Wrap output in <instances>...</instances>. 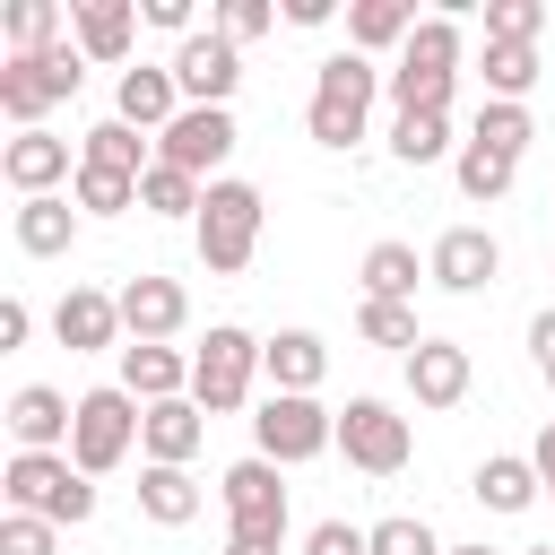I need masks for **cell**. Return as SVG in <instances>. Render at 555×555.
<instances>
[{
    "label": "cell",
    "mask_w": 555,
    "mask_h": 555,
    "mask_svg": "<svg viewBox=\"0 0 555 555\" xmlns=\"http://www.w3.org/2000/svg\"><path fill=\"white\" fill-rule=\"evenodd\" d=\"M26 330H35V312L9 295V304H0V347H26Z\"/></svg>",
    "instance_id": "f6af8a7d"
},
{
    "label": "cell",
    "mask_w": 555,
    "mask_h": 555,
    "mask_svg": "<svg viewBox=\"0 0 555 555\" xmlns=\"http://www.w3.org/2000/svg\"><path fill=\"white\" fill-rule=\"evenodd\" d=\"M191 243H199V269H217V278L251 269V251H260V191L234 182V173H217L208 199H199V217H191Z\"/></svg>",
    "instance_id": "3957f363"
},
{
    "label": "cell",
    "mask_w": 555,
    "mask_h": 555,
    "mask_svg": "<svg viewBox=\"0 0 555 555\" xmlns=\"http://www.w3.org/2000/svg\"><path fill=\"white\" fill-rule=\"evenodd\" d=\"M69 199H78L87 217H121V208H139V182H130V173H104V165H78Z\"/></svg>",
    "instance_id": "d590c367"
},
{
    "label": "cell",
    "mask_w": 555,
    "mask_h": 555,
    "mask_svg": "<svg viewBox=\"0 0 555 555\" xmlns=\"http://www.w3.org/2000/svg\"><path fill=\"white\" fill-rule=\"evenodd\" d=\"M373 555H442V538L399 512V520H373Z\"/></svg>",
    "instance_id": "60d3db41"
},
{
    "label": "cell",
    "mask_w": 555,
    "mask_h": 555,
    "mask_svg": "<svg viewBox=\"0 0 555 555\" xmlns=\"http://www.w3.org/2000/svg\"><path fill=\"white\" fill-rule=\"evenodd\" d=\"M356 278H364V295H373V304H408L425 269H416V243H373Z\"/></svg>",
    "instance_id": "f1b7e54d"
},
{
    "label": "cell",
    "mask_w": 555,
    "mask_h": 555,
    "mask_svg": "<svg viewBox=\"0 0 555 555\" xmlns=\"http://www.w3.org/2000/svg\"><path fill=\"white\" fill-rule=\"evenodd\" d=\"M78 243V208L52 191V199H17V251L26 260H61Z\"/></svg>",
    "instance_id": "603a6c76"
},
{
    "label": "cell",
    "mask_w": 555,
    "mask_h": 555,
    "mask_svg": "<svg viewBox=\"0 0 555 555\" xmlns=\"http://www.w3.org/2000/svg\"><path fill=\"white\" fill-rule=\"evenodd\" d=\"M373 95H382V69L364 52H330L321 78H312V113H304L312 147H356L364 121H373Z\"/></svg>",
    "instance_id": "7a4b0ae2"
},
{
    "label": "cell",
    "mask_w": 555,
    "mask_h": 555,
    "mask_svg": "<svg viewBox=\"0 0 555 555\" xmlns=\"http://www.w3.org/2000/svg\"><path fill=\"white\" fill-rule=\"evenodd\" d=\"M251 373H260V338L234 330V321H217V330L199 338V356H191V399H199L208 416H234V408L251 399Z\"/></svg>",
    "instance_id": "52a82bcc"
},
{
    "label": "cell",
    "mask_w": 555,
    "mask_h": 555,
    "mask_svg": "<svg viewBox=\"0 0 555 555\" xmlns=\"http://www.w3.org/2000/svg\"><path fill=\"white\" fill-rule=\"evenodd\" d=\"M356 330H364L373 347H408V356L425 347V338H416V304H373V295H364V304H356Z\"/></svg>",
    "instance_id": "74e56055"
},
{
    "label": "cell",
    "mask_w": 555,
    "mask_h": 555,
    "mask_svg": "<svg viewBox=\"0 0 555 555\" xmlns=\"http://www.w3.org/2000/svg\"><path fill=\"white\" fill-rule=\"evenodd\" d=\"M477 78H486V104H520L538 87V43H486Z\"/></svg>",
    "instance_id": "4316f807"
},
{
    "label": "cell",
    "mask_w": 555,
    "mask_h": 555,
    "mask_svg": "<svg viewBox=\"0 0 555 555\" xmlns=\"http://www.w3.org/2000/svg\"><path fill=\"white\" fill-rule=\"evenodd\" d=\"M199 442H208V408H199V399H165V408H147V425H139V451H147L156 468H191Z\"/></svg>",
    "instance_id": "ac0fdd59"
},
{
    "label": "cell",
    "mask_w": 555,
    "mask_h": 555,
    "mask_svg": "<svg viewBox=\"0 0 555 555\" xmlns=\"http://www.w3.org/2000/svg\"><path fill=\"white\" fill-rule=\"evenodd\" d=\"M520 555H555V546H520Z\"/></svg>",
    "instance_id": "f5cc1de1"
},
{
    "label": "cell",
    "mask_w": 555,
    "mask_h": 555,
    "mask_svg": "<svg viewBox=\"0 0 555 555\" xmlns=\"http://www.w3.org/2000/svg\"><path fill=\"white\" fill-rule=\"evenodd\" d=\"M494 269H503V243H494L486 225H451V234H434V251H425V278H434L442 295H477V286H494Z\"/></svg>",
    "instance_id": "8fae6325"
},
{
    "label": "cell",
    "mask_w": 555,
    "mask_h": 555,
    "mask_svg": "<svg viewBox=\"0 0 555 555\" xmlns=\"http://www.w3.org/2000/svg\"><path fill=\"white\" fill-rule=\"evenodd\" d=\"M69 425H78V399H61L52 382H26L9 399V442L17 451H69Z\"/></svg>",
    "instance_id": "e0dca14e"
},
{
    "label": "cell",
    "mask_w": 555,
    "mask_h": 555,
    "mask_svg": "<svg viewBox=\"0 0 555 555\" xmlns=\"http://www.w3.org/2000/svg\"><path fill=\"white\" fill-rule=\"evenodd\" d=\"M121 390H130L139 408L191 399V356H173V347H121Z\"/></svg>",
    "instance_id": "7402d4cb"
},
{
    "label": "cell",
    "mask_w": 555,
    "mask_h": 555,
    "mask_svg": "<svg viewBox=\"0 0 555 555\" xmlns=\"http://www.w3.org/2000/svg\"><path fill=\"white\" fill-rule=\"evenodd\" d=\"M408 35H416L408 0H356L347 9V52H382V43H408Z\"/></svg>",
    "instance_id": "484cf974"
},
{
    "label": "cell",
    "mask_w": 555,
    "mask_h": 555,
    "mask_svg": "<svg viewBox=\"0 0 555 555\" xmlns=\"http://www.w3.org/2000/svg\"><path fill=\"white\" fill-rule=\"evenodd\" d=\"M286 26H330V0H286Z\"/></svg>",
    "instance_id": "7dc6e473"
},
{
    "label": "cell",
    "mask_w": 555,
    "mask_h": 555,
    "mask_svg": "<svg viewBox=\"0 0 555 555\" xmlns=\"http://www.w3.org/2000/svg\"><path fill=\"white\" fill-rule=\"evenodd\" d=\"M442 555H494V546H442Z\"/></svg>",
    "instance_id": "f907efd6"
},
{
    "label": "cell",
    "mask_w": 555,
    "mask_h": 555,
    "mask_svg": "<svg viewBox=\"0 0 555 555\" xmlns=\"http://www.w3.org/2000/svg\"><path fill=\"white\" fill-rule=\"evenodd\" d=\"M0 173H9V191H17V199H52L61 182H78L69 139H52V130H17V139L0 147Z\"/></svg>",
    "instance_id": "5bb4252c"
},
{
    "label": "cell",
    "mask_w": 555,
    "mask_h": 555,
    "mask_svg": "<svg viewBox=\"0 0 555 555\" xmlns=\"http://www.w3.org/2000/svg\"><path fill=\"white\" fill-rule=\"evenodd\" d=\"M529 460H538V486H546V494H555V425H546V434H538V451H529Z\"/></svg>",
    "instance_id": "c3c4849f"
},
{
    "label": "cell",
    "mask_w": 555,
    "mask_h": 555,
    "mask_svg": "<svg viewBox=\"0 0 555 555\" xmlns=\"http://www.w3.org/2000/svg\"><path fill=\"white\" fill-rule=\"evenodd\" d=\"M538 373H546V390H555V364H538Z\"/></svg>",
    "instance_id": "816d5d0a"
},
{
    "label": "cell",
    "mask_w": 555,
    "mask_h": 555,
    "mask_svg": "<svg viewBox=\"0 0 555 555\" xmlns=\"http://www.w3.org/2000/svg\"><path fill=\"white\" fill-rule=\"evenodd\" d=\"M139 425H147V408H139L121 382L87 390V399H78V425H69V460H78V477H113V468L130 460Z\"/></svg>",
    "instance_id": "5b68a950"
},
{
    "label": "cell",
    "mask_w": 555,
    "mask_h": 555,
    "mask_svg": "<svg viewBox=\"0 0 555 555\" xmlns=\"http://www.w3.org/2000/svg\"><path fill=\"white\" fill-rule=\"evenodd\" d=\"M304 555H373V529H356V520H321V529L304 538Z\"/></svg>",
    "instance_id": "7bdbcfd3"
},
{
    "label": "cell",
    "mask_w": 555,
    "mask_h": 555,
    "mask_svg": "<svg viewBox=\"0 0 555 555\" xmlns=\"http://www.w3.org/2000/svg\"><path fill=\"white\" fill-rule=\"evenodd\" d=\"M113 121H130V130H173L182 121V87H173V69H156V61H139V69H121V87H113Z\"/></svg>",
    "instance_id": "2e32d148"
},
{
    "label": "cell",
    "mask_w": 555,
    "mask_h": 555,
    "mask_svg": "<svg viewBox=\"0 0 555 555\" xmlns=\"http://www.w3.org/2000/svg\"><path fill=\"white\" fill-rule=\"evenodd\" d=\"M390 156H399V165L451 156V113H399V121H390Z\"/></svg>",
    "instance_id": "4dcf8cb0"
},
{
    "label": "cell",
    "mask_w": 555,
    "mask_h": 555,
    "mask_svg": "<svg viewBox=\"0 0 555 555\" xmlns=\"http://www.w3.org/2000/svg\"><path fill=\"white\" fill-rule=\"evenodd\" d=\"M139 17H147V26H165V35H182V43L199 35V26H191V0H147Z\"/></svg>",
    "instance_id": "ee69618b"
},
{
    "label": "cell",
    "mask_w": 555,
    "mask_h": 555,
    "mask_svg": "<svg viewBox=\"0 0 555 555\" xmlns=\"http://www.w3.org/2000/svg\"><path fill=\"white\" fill-rule=\"evenodd\" d=\"M338 451H347V468H364V477H399L408 451H416V434H408V416H399L390 399H347V408H338Z\"/></svg>",
    "instance_id": "ba28073f"
},
{
    "label": "cell",
    "mask_w": 555,
    "mask_h": 555,
    "mask_svg": "<svg viewBox=\"0 0 555 555\" xmlns=\"http://www.w3.org/2000/svg\"><path fill=\"white\" fill-rule=\"evenodd\" d=\"M199 199H208V182H191L182 165H147L139 173V208L147 217H199Z\"/></svg>",
    "instance_id": "f546056e"
},
{
    "label": "cell",
    "mask_w": 555,
    "mask_h": 555,
    "mask_svg": "<svg viewBox=\"0 0 555 555\" xmlns=\"http://www.w3.org/2000/svg\"><path fill=\"white\" fill-rule=\"evenodd\" d=\"M399 61H408V69H451V78H460V17H416V35H408Z\"/></svg>",
    "instance_id": "836d02e7"
},
{
    "label": "cell",
    "mask_w": 555,
    "mask_h": 555,
    "mask_svg": "<svg viewBox=\"0 0 555 555\" xmlns=\"http://www.w3.org/2000/svg\"><path fill=\"white\" fill-rule=\"evenodd\" d=\"M0 486H9V512H35V520H52V529L95 520V477H78L69 451H17V460L0 468Z\"/></svg>",
    "instance_id": "6da1fadb"
},
{
    "label": "cell",
    "mask_w": 555,
    "mask_h": 555,
    "mask_svg": "<svg viewBox=\"0 0 555 555\" xmlns=\"http://www.w3.org/2000/svg\"><path fill=\"white\" fill-rule=\"evenodd\" d=\"M139 512L156 520V529H182V520H199V477L191 468H139Z\"/></svg>",
    "instance_id": "d4e9b609"
},
{
    "label": "cell",
    "mask_w": 555,
    "mask_h": 555,
    "mask_svg": "<svg viewBox=\"0 0 555 555\" xmlns=\"http://www.w3.org/2000/svg\"><path fill=\"white\" fill-rule=\"evenodd\" d=\"M451 173H460V191H468V199H503V191H512V173H520V165H512V156H494V147H477V139H468V147H460V156H451Z\"/></svg>",
    "instance_id": "e575fe53"
},
{
    "label": "cell",
    "mask_w": 555,
    "mask_h": 555,
    "mask_svg": "<svg viewBox=\"0 0 555 555\" xmlns=\"http://www.w3.org/2000/svg\"><path fill=\"white\" fill-rule=\"evenodd\" d=\"M130 26H139V0H69V43L87 61H130Z\"/></svg>",
    "instance_id": "d6986e66"
},
{
    "label": "cell",
    "mask_w": 555,
    "mask_h": 555,
    "mask_svg": "<svg viewBox=\"0 0 555 555\" xmlns=\"http://www.w3.org/2000/svg\"><path fill=\"white\" fill-rule=\"evenodd\" d=\"M78 78H87V52H78V43L17 52V61H0V113H9L17 130H43V113L78 95Z\"/></svg>",
    "instance_id": "277c9868"
},
{
    "label": "cell",
    "mask_w": 555,
    "mask_h": 555,
    "mask_svg": "<svg viewBox=\"0 0 555 555\" xmlns=\"http://www.w3.org/2000/svg\"><path fill=\"white\" fill-rule=\"evenodd\" d=\"M225 494V538H286V486H278V460H234L217 477Z\"/></svg>",
    "instance_id": "9c48e42d"
},
{
    "label": "cell",
    "mask_w": 555,
    "mask_h": 555,
    "mask_svg": "<svg viewBox=\"0 0 555 555\" xmlns=\"http://www.w3.org/2000/svg\"><path fill=\"white\" fill-rule=\"evenodd\" d=\"M251 442H260V460H278V468H304V460L338 451V408H321V399H295V390H269V399H260V416H251Z\"/></svg>",
    "instance_id": "8992f818"
},
{
    "label": "cell",
    "mask_w": 555,
    "mask_h": 555,
    "mask_svg": "<svg viewBox=\"0 0 555 555\" xmlns=\"http://www.w3.org/2000/svg\"><path fill=\"white\" fill-rule=\"evenodd\" d=\"M382 87H390V104L399 113H451V69H382Z\"/></svg>",
    "instance_id": "1f68e13d"
},
{
    "label": "cell",
    "mask_w": 555,
    "mask_h": 555,
    "mask_svg": "<svg viewBox=\"0 0 555 555\" xmlns=\"http://www.w3.org/2000/svg\"><path fill=\"white\" fill-rule=\"evenodd\" d=\"M260 373H269V390L312 399V390H321V373H330V347H321L312 330H278V338H260Z\"/></svg>",
    "instance_id": "ffe728a7"
},
{
    "label": "cell",
    "mask_w": 555,
    "mask_h": 555,
    "mask_svg": "<svg viewBox=\"0 0 555 555\" xmlns=\"http://www.w3.org/2000/svg\"><path fill=\"white\" fill-rule=\"evenodd\" d=\"M165 69H173L182 104H225V95L243 87V52H234V43L217 35V26H208V35H191V43H182V52L165 61Z\"/></svg>",
    "instance_id": "7c38bea8"
},
{
    "label": "cell",
    "mask_w": 555,
    "mask_h": 555,
    "mask_svg": "<svg viewBox=\"0 0 555 555\" xmlns=\"http://www.w3.org/2000/svg\"><path fill=\"white\" fill-rule=\"evenodd\" d=\"M269 26H278V9H269V0H225V9H217V35H225L234 52H243L251 35H269Z\"/></svg>",
    "instance_id": "b9f144b4"
},
{
    "label": "cell",
    "mask_w": 555,
    "mask_h": 555,
    "mask_svg": "<svg viewBox=\"0 0 555 555\" xmlns=\"http://www.w3.org/2000/svg\"><path fill=\"white\" fill-rule=\"evenodd\" d=\"M78 165H104V173H130V182H139L156 156H147V139H139L130 121H95V130L78 139Z\"/></svg>",
    "instance_id": "83f0119b"
},
{
    "label": "cell",
    "mask_w": 555,
    "mask_h": 555,
    "mask_svg": "<svg viewBox=\"0 0 555 555\" xmlns=\"http://www.w3.org/2000/svg\"><path fill=\"white\" fill-rule=\"evenodd\" d=\"M0 555H61V529L35 520V512H9L0 520Z\"/></svg>",
    "instance_id": "ab89813d"
},
{
    "label": "cell",
    "mask_w": 555,
    "mask_h": 555,
    "mask_svg": "<svg viewBox=\"0 0 555 555\" xmlns=\"http://www.w3.org/2000/svg\"><path fill=\"white\" fill-rule=\"evenodd\" d=\"M529 347H538V364H555V304L529 321Z\"/></svg>",
    "instance_id": "bcb514c9"
},
{
    "label": "cell",
    "mask_w": 555,
    "mask_h": 555,
    "mask_svg": "<svg viewBox=\"0 0 555 555\" xmlns=\"http://www.w3.org/2000/svg\"><path fill=\"white\" fill-rule=\"evenodd\" d=\"M225 555H286V538H225Z\"/></svg>",
    "instance_id": "681fc988"
},
{
    "label": "cell",
    "mask_w": 555,
    "mask_h": 555,
    "mask_svg": "<svg viewBox=\"0 0 555 555\" xmlns=\"http://www.w3.org/2000/svg\"><path fill=\"white\" fill-rule=\"evenodd\" d=\"M234 139H243V130H234L225 104H182V121L156 139V165H182L191 182H217V165L234 156Z\"/></svg>",
    "instance_id": "30bf717a"
},
{
    "label": "cell",
    "mask_w": 555,
    "mask_h": 555,
    "mask_svg": "<svg viewBox=\"0 0 555 555\" xmlns=\"http://www.w3.org/2000/svg\"><path fill=\"white\" fill-rule=\"evenodd\" d=\"M546 486H538V460H520V451H494V460H477V503L486 512H529Z\"/></svg>",
    "instance_id": "cb8c5ba5"
},
{
    "label": "cell",
    "mask_w": 555,
    "mask_h": 555,
    "mask_svg": "<svg viewBox=\"0 0 555 555\" xmlns=\"http://www.w3.org/2000/svg\"><path fill=\"white\" fill-rule=\"evenodd\" d=\"M61 43V0H17L9 9V61L17 52H52Z\"/></svg>",
    "instance_id": "8d00e7d4"
},
{
    "label": "cell",
    "mask_w": 555,
    "mask_h": 555,
    "mask_svg": "<svg viewBox=\"0 0 555 555\" xmlns=\"http://www.w3.org/2000/svg\"><path fill=\"white\" fill-rule=\"evenodd\" d=\"M477 147H494V156H512L520 165V147L538 139V121H529V104H477V130H468Z\"/></svg>",
    "instance_id": "d6a6232c"
},
{
    "label": "cell",
    "mask_w": 555,
    "mask_h": 555,
    "mask_svg": "<svg viewBox=\"0 0 555 555\" xmlns=\"http://www.w3.org/2000/svg\"><path fill=\"white\" fill-rule=\"evenodd\" d=\"M408 390H416V408H460L468 399V347L460 338H425L408 356Z\"/></svg>",
    "instance_id": "44dd1931"
},
{
    "label": "cell",
    "mask_w": 555,
    "mask_h": 555,
    "mask_svg": "<svg viewBox=\"0 0 555 555\" xmlns=\"http://www.w3.org/2000/svg\"><path fill=\"white\" fill-rule=\"evenodd\" d=\"M182 321H191V295H182V278H156V269H139V278L121 286V330H130V347H165Z\"/></svg>",
    "instance_id": "4fadbf2b"
},
{
    "label": "cell",
    "mask_w": 555,
    "mask_h": 555,
    "mask_svg": "<svg viewBox=\"0 0 555 555\" xmlns=\"http://www.w3.org/2000/svg\"><path fill=\"white\" fill-rule=\"evenodd\" d=\"M52 338H61L69 356H104L113 338H130V330H121V295H104V286H69V295L52 304Z\"/></svg>",
    "instance_id": "9a60e30c"
},
{
    "label": "cell",
    "mask_w": 555,
    "mask_h": 555,
    "mask_svg": "<svg viewBox=\"0 0 555 555\" xmlns=\"http://www.w3.org/2000/svg\"><path fill=\"white\" fill-rule=\"evenodd\" d=\"M546 0H486V43H538Z\"/></svg>",
    "instance_id": "f35d334b"
}]
</instances>
